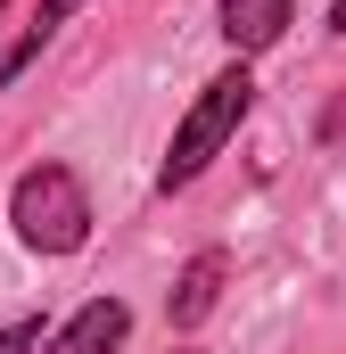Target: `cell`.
Masks as SVG:
<instances>
[{"instance_id":"cell-6","label":"cell","mask_w":346,"mask_h":354,"mask_svg":"<svg viewBox=\"0 0 346 354\" xmlns=\"http://www.w3.org/2000/svg\"><path fill=\"white\" fill-rule=\"evenodd\" d=\"M75 8H91V0H33V17H25V25L8 33V50H0V91H17V75L58 41V25H66Z\"/></svg>"},{"instance_id":"cell-10","label":"cell","mask_w":346,"mask_h":354,"mask_svg":"<svg viewBox=\"0 0 346 354\" xmlns=\"http://www.w3.org/2000/svg\"><path fill=\"white\" fill-rule=\"evenodd\" d=\"M173 354H190V346H173Z\"/></svg>"},{"instance_id":"cell-5","label":"cell","mask_w":346,"mask_h":354,"mask_svg":"<svg viewBox=\"0 0 346 354\" xmlns=\"http://www.w3.org/2000/svg\"><path fill=\"white\" fill-rule=\"evenodd\" d=\"M297 25V0H215V33L231 41V58H264L280 50Z\"/></svg>"},{"instance_id":"cell-3","label":"cell","mask_w":346,"mask_h":354,"mask_svg":"<svg viewBox=\"0 0 346 354\" xmlns=\"http://www.w3.org/2000/svg\"><path fill=\"white\" fill-rule=\"evenodd\" d=\"M223 288H231V248H198L190 264L173 272V288H165V322L190 338V330H206L215 322V305H223Z\"/></svg>"},{"instance_id":"cell-9","label":"cell","mask_w":346,"mask_h":354,"mask_svg":"<svg viewBox=\"0 0 346 354\" xmlns=\"http://www.w3.org/2000/svg\"><path fill=\"white\" fill-rule=\"evenodd\" d=\"M0 17H8V0H0Z\"/></svg>"},{"instance_id":"cell-8","label":"cell","mask_w":346,"mask_h":354,"mask_svg":"<svg viewBox=\"0 0 346 354\" xmlns=\"http://www.w3.org/2000/svg\"><path fill=\"white\" fill-rule=\"evenodd\" d=\"M330 33H338V41H346V0H330Z\"/></svg>"},{"instance_id":"cell-1","label":"cell","mask_w":346,"mask_h":354,"mask_svg":"<svg viewBox=\"0 0 346 354\" xmlns=\"http://www.w3.org/2000/svg\"><path fill=\"white\" fill-rule=\"evenodd\" d=\"M248 115H256V66L231 58V66H215L198 83V99L181 107V124H173V140H165V165H157V198H181L190 181H206V165L239 140Z\"/></svg>"},{"instance_id":"cell-7","label":"cell","mask_w":346,"mask_h":354,"mask_svg":"<svg viewBox=\"0 0 346 354\" xmlns=\"http://www.w3.org/2000/svg\"><path fill=\"white\" fill-rule=\"evenodd\" d=\"M42 338H50V330H42L33 313H25V322H0V354H42Z\"/></svg>"},{"instance_id":"cell-2","label":"cell","mask_w":346,"mask_h":354,"mask_svg":"<svg viewBox=\"0 0 346 354\" xmlns=\"http://www.w3.org/2000/svg\"><path fill=\"white\" fill-rule=\"evenodd\" d=\"M91 189L75 165H58V157H42V165H25V174L8 181V231H17V248L25 256H83L91 248Z\"/></svg>"},{"instance_id":"cell-4","label":"cell","mask_w":346,"mask_h":354,"mask_svg":"<svg viewBox=\"0 0 346 354\" xmlns=\"http://www.w3.org/2000/svg\"><path fill=\"white\" fill-rule=\"evenodd\" d=\"M124 338H132V305L124 297H91L42 338V354H124Z\"/></svg>"}]
</instances>
